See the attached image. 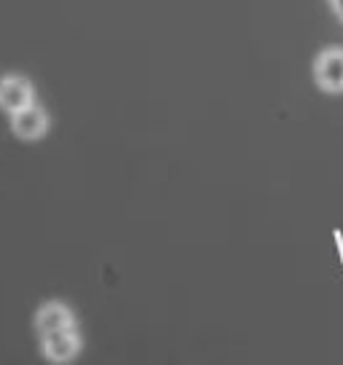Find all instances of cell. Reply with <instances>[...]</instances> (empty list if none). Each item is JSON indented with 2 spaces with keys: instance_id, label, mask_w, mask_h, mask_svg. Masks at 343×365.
<instances>
[{
  "instance_id": "cell-3",
  "label": "cell",
  "mask_w": 343,
  "mask_h": 365,
  "mask_svg": "<svg viewBox=\"0 0 343 365\" xmlns=\"http://www.w3.org/2000/svg\"><path fill=\"white\" fill-rule=\"evenodd\" d=\"M11 132L24 143H35L48 132V113L38 103L11 113Z\"/></svg>"
},
{
  "instance_id": "cell-5",
  "label": "cell",
  "mask_w": 343,
  "mask_h": 365,
  "mask_svg": "<svg viewBox=\"0 0 343 365\" xmlns=\"http://www.w3.org/2000/svg\"><path fill=\"white\" fill-rule=\"evenodd\" d=\"M68 328H75V314L70 312L68 304H62V301H46V304H41V309L35 312V333H38V339L48 336V333L68 331Z\"/></svg>"
},
{
  "instance_id": "cell-1",
  "label": "cell",
  "mask_w": 343,
  "mask_h": 365,
  "mask_svg": "<svg viewBox=\"0 0 343 365\" xmlns=\"http://www.w3.org/2000/svg\"><path fill=\"white\" fill-rule=\"evenodd\" d=\"M314 83L327 94L343 91V48L330 46L314 59Z\"/></svg>"
},
{
  "instance_id": "cell-2",
  "label": "cell",
  "mask_w": 343,
  "mask_h": 365,
  "mask_svg": "<svg viewBox=\"0 0 343 365\" xmlns=\"http://www.w3.org/2000/svg\"><path fill=\"white\" fill-rule=\"evenodd\" d=\"M33 103H35V86L30 78L16 76V73L0 78V110L3 113L11 115Z\"/></svg>"
},
{
  "instance_id": "cell-4",
  "label": "cell",
  "mask_w": 343,
  "mask_h": 365,
  "mask_svg": "<svg viewBox=\"0 0 343 365\" xmlns=\"http://www.w3.org/2000/svg\"><path fill=\"white\" fill-rule=\"evenodd\" d=\"M80 346H83V341H80L75 328L41 336V349H43V357L48 363H70V360H75Z\"/></svg>"
}]
</instances>
